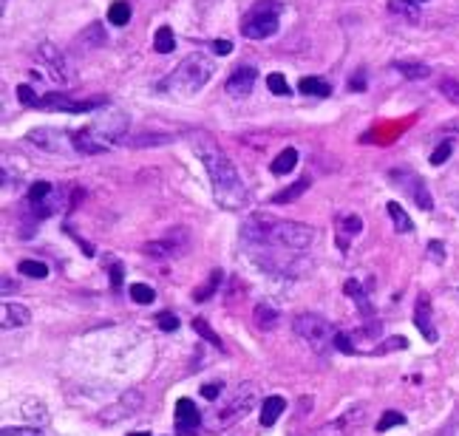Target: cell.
Instances as JSON below:
<instances>
[{
	"mask_svg": "<svg viewBox=\"0 0 459 436\" xmlns=\"http://www.w3.org/2000/svg\"><path fill=\"white\" fill-rule=\"evenodd\" d=\"M188 142L193 145V153L207 167V176H210L216 201L224 210H241L244 204H247V187H244L235 165L230 162V156L201 131H188Z\"/></svg>",
	"mask_w": 459,
	"mask_h": 436,
	"instance_id": "1",
	"label": "cell"
},
{
	"mask_svg": "<svg viewBox=\"0 0 459 436\" xmlns=\"http://www.w3.org/2000/svg\"><path fill=\"white\" fill-rule=\"evenodd\" d=\"M255 402H258V385H253V383H244V385H238L230 397H224L222 402H213L210 405V411H207V428L210 430H227V428H233L235 422H241L244 417H247L253 408H255Z\"/></svg>",
	"mask_w": 459,
	"mask_h": 436,
	"instance_id": "2",
	"label": "cell"
},
{
	"mask_svg": "<svg viewBox=\"0 0 459 436\" xmlns=\"http://www.w3.org/2000/svg\"><path fill=\"white\" fill-rule=\"evenodd\" d=\"M213 71H216V60L196 51L179 62V69L168 77V88L176 93H199L210 82Z\"/></svg>",
	"mask_w": 459,
	"mask_h": 436,
	"instance_id": "3",
	"label": "cell"
},
{
	"mask_svg": "<svg viewBox=\"0 0 459 436\" xmlns=\"http://www.w3.org/2000/svg\"><path fill=\"white\" fill-rule=\"evenodd\" d=\"M281 26V6L275 0H264V3H255L241 20V35L250 40H267L272 37Z\"/></svg>",
	"mask_w": 459,
	"mask_h": 436,
	"instance_id": "4",
	"label": "cell"
},
{
	"mask_svg": "<svg viewBox=\"0 0 459 436\" xmlns=\"http://www.w3.org/2000/svg\"><path fill=\"white\" fill-rule=\"evenodd\" d=\"M295 334L306 343L309 349H315L318 354H329L334 349V331L321 315H315V311H303V315L295 318Z\"/></svg>",
	"mask_w": 459,
	"mask_h": 436,
	"instance_id": "5",
	"label": "cell"
},
{
	"mask_svg": "<svg viewBox=\"0 0 459 436\" xmlns=\"http://www.w3.org/2000/svg\"><path fill=\"white\" fill-rule=\"evenodd\" d=\"M315 238H318V230L309 227V224H298V221H272L269 235H267V244L292 249V253H303V249H309V246L315 244Z\"/></svg>",
	"mask_w": 459,
	"mask_h": 436,
	"instance_id": "6",
	"label": "cell"
},
{
	"mask_svg": "<svg viewBox=\"0 0 459 436\" xmlns=\"http://www.w3.org/2000/svg\"><path fill=\"white\" fill-rule=\"evenodd\" d=\"M190 249V233L188 230H173L156 241H147L142 246V253L150 255V258H159V261H170V258H179V255H185Z\"/></svg>",
	"mask_w": 459,
	"mask_h": 436,
	"instance_id": "7",
	"label": "cell"
},
{
	"mask_svg": "<svg viewBox=\"0 0 459 436\" xmlns=\"http://www.w3.org/2000/svg\"><path fill=\"white\" fill-rule=\"evenodd\" d=\"M37 54H40L43 66L48 69V74H51L54 82H60V85H71V82L77 80V74H74V69H71V62H69L63 54H60V48H54L51 43H43V46L37 48Z\"/></svg>",
	"mask_w": 459,
	"mask_h": 436,
	"instance_id": "8",
	"label": "cell"
},
{
	"mask_svg": "<svg viewBox=\"0 0 459 436\" xmlns=\"http://www.w3.org/2000/svg\"><path fill=\"white\" fill-rule=\"evenodd\" d=\"M391 181L400 187V190H406V193L414 199V204H417L420 210H431V207H434L431 193H428L425 181H422L417 173H411V170H391Z\"/></svg>",
	"mask_w": 459,
	"mask_h": 436,
	"instance_id": "9",
	"label": "cell"
},
{
	"mask_svg": "<svg viewBox=\"0 0 459 436\" xmlns=\"http://www.w3.org/2000/svg\"><path fill=\"white\" fill-rule=\"evenodd\" d=\"M26 142H32V145H37L40 150H48V153H69V150H74L71 134L57 131V128H37V131H28V134H26Z\"/></svg>",
	"mask_w": 459,
	"mask_h": 436,
	"instance_id": "10",
	"label": "cell"
},
{
	"mask_svg": "<svg viewBox=\"0 0 459 436\" xmlns=\"http://www.w3.org/2000/svg\"><path fill=\"white\" fill-rule=\"evenodd\" d=\"M91 128H94L108 145H116V142H122V134L128 131V116L119 108H108V113H102L97 122H91Z\"/></svg>",
	"mask_w": 459,
	"mask_h": 436,
	"instance_id": "11",
	"label": "cell"
},
{
	"mask_svg": "<svg viewBox=\"0 0 459 436\" xmlns=\"http://www.w3.org/2000/svg\"><path fill=\"white\" fill-rule=\"evenodd\" d=\"M100 105H102V100H82V102H77V100L63 97V93H46V97L37 100L35 108H40V111H63V113H88V111H94Z\"/></svg>",
	"mask_w": 459,
	"mask_h": 436,
	"instance_id": "12",
	"label": "cell"
},
{
	"mask_svg": "<svg viewBox=\"0 0 459 436\" xmlns=\"http://www.w3.org/2000/svg\"><path fill=\"white\" fill-rule=\"evenodd\" d=\"M201 428V414L193 399H179L176 402V433L179 436H196Z\"/></svg>",
	"mask_w": 459,
	"mask_h": 436,
	"instance_id": "13",
	"label": "cell"
},
{
	"mask_svg": "<svg viewBox=\"0 0 459 436\" xmlns=\"http://www.w3.org/2000/svg\"><path fill=\"white\" fill-rule=\"evenodd\" d=\"M255 82H258V71L253 66H241V69H235L227 77L224 88H227V93H230L233 100H244V97H250V93H253Z\"/></svg>",
	"mask_w": 459,
	"mask_h": 436,
	"instance_id": "14",
	"label": "cell"
},
{
	"mask_svg": "<svg viewBox=\"0 0 459 436\" xmlns=\"http://www.w3.org/2000/svg\"><path fill=\"white\" fill-rule=\"evenodd\" d=\"M272 221H275V218L267 215V212H253L250 218H244L241 238L247 241V244H267V235H269Z\"/></svg>",
	"mask_w": 459,
	"mask_h": 436,
	"instance_id": "15",
	"label": "cell"
},
{
	"mask_svg": "<svg viewBox=\"0 0 459 436\" xmlns=\"http://www.w3.org/2000/svg\"><path fill=\"white\" fill-rule=\"evenodd\" d=\"M71 142H74V150L77 153H85V156H97V153H108L114 145H108L94 128H82V131H77V134H71Z\"/></svg>",
	"mask_w": 459,
	"mask_h": 436,
	"instance_id": "16",
	"label": "cell"
},
{
	"mask_svg": "<svg viewBox=\"0 0 459 436\" xmlns=\"http://www.w3.org/2000/svg\"><path fill=\"white\" fill-rule=\"evenodd\" d=\"M414 323H417V329L422 331V337H425L428 343H437V340H440L437 326H434V318H431V300H428V295H420V298H417Z\"/></svg>",
	"mask_w": 459,
	"mask_h": 436,
	"instance_id": "17",
	"label": "cell"
},
{
	"mask_svg": "<svg viewBox=\"0 0 459 436\" xmlns=\"http://www.w3.org/2000/svg\"><path fill=\"white\" fill-rule=\"evenodd\" d=\"M334 224H338V246L346 253L349 241L363 233V218L357 212H346V215H338V221H334Z\"/></svg>",
	"mask_w": 459,
	"mask_h": 436,
	"instance_id": "18",
	"label": "cell"
},
{
	"mask_svg": "<svg viewBox=\"0 0 459 436\" xmlns=\"http://www.w3.org/2000/svg\"><path fill=\"white\" fill-rule=\"evenodd\" d=\"M28 320H32V311H28V306H23V303L6 300L3 309H0V323H3V329H20Z\"/></svg>",
	"mask_w": 459,
	"mask_h": 436,
	"instance_id": "19",
	"label": "cell"
},
{
	"mask_svg": "<svg viewBox=\"0 0 459 436\" xmlns=\"http://www.w3.org/2000/svg\"><path fill=\"white\" fill-rule=\"evenodd\" d=\"M284 411H287V399H284V397H278V394L267 397V399H264V408H261V425H264V428H272Z\"/></svg>",
	"mask_w": 459,
	"mask_h": 436,
	"instance_id": "20",
	"label": "cell"
},
{
	"mask_svg": "<svg viewBox=\"0 0 459 436\" xmlns=\"http://www.w3.org/2000/svg\"><path fill=\"white\" fill-rule=\"evenodd\" d=\"M343 292L360 306V315H366V318H369L372 315V303H369V287H360V280H346V284H343Z\"/></svg>",
	"mask_w": 459,
	"mask_h": 436,
	"instance_id": "21",
	"label": "cell"
},
{
	"mask_svg": "<svg viewBox=\"0 0 459 436\" xmlns=\"http://www.w3.org/2000/svg\"><path fill=\"white\" fill-rule=\"evenodd\" d=\"M298 91L300 93H306V97H329L332 93V82L329 80H323V77H303L300 82H298Z\"/></svg>",
	"mask_w": 459,
	"mask_h": 436,
	"instance_id": "22",
	"label": "cell"
},
{
	"mask_svg": "<svg viewBox=\"0 0 459 436\" xmlns=\"http://www.w3.org/2000/svg\"><path fill=\"white\" fill-rule=\"evenodd\" d=\"M253 320L261 331H272L275 326H278V309H272L269 303H258L253 309Z\"/></svg>",
	"mask_w": 459,
	"mask_h": 436,
	"instance_id": "23",
	"label": "cell"
},
{
	"mask_svg": "<svg viewBox=\"0 0 459 436\" xmlns=\"http://www.w3.org/2000/svg\"><path fill=\"white\" fill-rule=\"evenodd\" d=\"M394 71H400L406 80H425L428 74H431V69H428L425 62H414V60H397Z\"/></svg>",
	"mask_w": 459,
	"mask_h": 436,
	"instance_id": "24",
	"label": "cell"
},
{
	"mask_svg": "<svg viewBox=\"0 0 459 436\" xmlns=\"http://www.w3.org/2000/svg\"><path fill=\"white\" fill-rule=\"evenodd\" d=\"M388 12L417 23L420 20V0H388Z\"/></svg>",
	"mask_w": 459,
	"mask_h": 436,
	"instance_id": "25",
	"label": "cell"
},
{
	"mask_svg": "<svg viewBox=\"0 0 459 436\" xmlns=\"http://www.w3.org/2000/svg\"><path fill=\"white\" fill-rule=\"evenodd\" d=\"M309 179H298L292 187H287V190H278L272 196V204H289V201H295V199H300L306 190H309Z\"/></svg>",
	"mask_w": 459,
	"mask_h": 436,
	"instance_id": "26",
	"label": "cell"
},
{
	"mask_svg": "<svg viewBox=\"0 0 459 436\" xmlns=\"http://www.w3.org/2000/svg\"><path fill=\"white\" fill-rule=\"evenodd\" d=\"M295 165H298V150H295V147H287V150H281L278 156H275V162H272L269 170H272L275 176H284V173H292Z\"/></svg>",
	"mask_w": 459,
	"mask_h": 436,
	"instance_id": "27",
	"label": "cell"
},
{
	"mask_svg": "<svg viewBox=\"0 0 459 436\" xmlns=\"http://www.w3.org/2000/svg\"><path fill=\"white\" fill-rule=\"evenodd\" d=\"M386 210H388V215H391V221H394V230H397V233H411V230H414L408 212H406L400 204H397V201H388Z\"/></svg>",
	"mask_w": 459,
	"mask_h": 436,
	"instance_id": "28",
	"label": "cell"
},
{
	"mask_svg": "<svg viewBox=\"0 0 459 436\" xmlns=\"http://www.w3.org/2000/svg\"><path fill=\"white\" fill-rule=\"evenodd\" d=\"M108 23L114 26H128L131 23V3L128 0H114L108 6Z\"/></svg>",
	"mask_w": 459,
	"mask_h": 436,
	"instance_id": "29",
	"label": "cell"
},
{
	"mask_svg": "<svg viewBox=\"0 0 459 436\" xmlns=\"http://www.w3.org/2000/svg\"><path fill=\"white\" fill-rule=\"evenodd\" d=\"M153 48H156V54H170L176 48V37H173L170 26H162L156 31V37H153Z\"/></svg>",
	"mask_w": 459,
	"mask_h": 436,
	"instance_id": "30",
	"label": "cell"
},
{
	"mask_svg": "<svg viewBox=\"0 0 459 436\" xmlns=\"http://www.w3.org/2000/svg\"><path fill=\"white\" fill-rule=\"evenodd\" d=\"M80 43L85 46V48H97V46H102L105 43V31H102V26L100 23H91L82 35H80Z\"/></svg>",
	"mask_w": 459,
	"mask_h": 436,
	"instance_id": "31",
	"label": "cell"
},
{
	"mask_svg": "<svg viewBox=\"0 0 459 436\" xmlns=\"http://www.w3.org/2000/svg\"><path fill=\"white\" fill-rule=\"evenodd\" d=\"M219 287H222V269H213V272H210V278H207V284H204V287L196 292V300L201 303V300L213 298V295L219 292Z\"/></svg>",
	"mask_w": 459,
	"mask_h": 436,
	"instance_id": "32",
	"label": "cell"
},
{
	"mask_svg": "<svg viewBox=\"0 0 459 436\" xmlns=\"http://www.w3.org/2000/svg\"><path fill=\"white\" fill-rule=\"evenodd\" d=\"M193 331H196L199 337H204V340L210 343V346L224 349V346H222V340H219V334H216V331H213V329L207 326V320H201V318H193Z\"/></svg>",
	"mask_w": 459,
	"mask_h": 436,
	"instance_id": "33",
	"label": "cell"
},
{
	"mask_svg": "<svg viewBox=\"0 0 459 436\" xmlns=\"http://www.w3.org/2000/svg\"><path fill=\"white\" fill-rule=\"evenodd\" d=\"M20 275H26V278H46V275H48V266H46L43 261L26 258V261H20Z\"/></svg>",
	"mask_w": 459,
	"mask_h": 436,
	"instance_id": "34",
	"label": "cell"
},
{
	"mask_svg": "<svg viewBox=\"0 0 459 436\" xmlns=\"http://www.w3.org/2000/svg\"><path fill=\"white\" fill-rule=\"evenodd\" d=\"M51 193H54V184H48V181H37V184L28 187V204H40V201L48 199Z\"/></svg>",
	"mask_w": 459,
	"mask_h": 436,
	"instance_id": "35",
	"label": "cell"
},
{
	"mask_svg": "<svg viewBox=\"0 0 459 436\" xmlns=\"http://www.w3.org/2000/svg\"><path fill=\"white\" fill-rule=\"evenodd\" d=\"M131 298H134V303L147 306V303L156 300V292H153V287H147V284H134L131 287Z\"/></svg>",
	"mask_w": 459,
	"mask_h": 436,
	"instance_id": "36",
	"label": "cell"
},
{
	"mask_svg": "<svg viewBox=\"0 0 459 436\" xmlns=\"http://www.w3.org/2000/svg\"><path fill=\"white\" fill-rule=\"evenodd\" d=\"M267 88H269L272 93H278V97H289V85H287L284 74H269V77H267Z\"/></svg>",
	"mask_w": 459,
	"mask_h": 436,
	"instance_id": "37",
	"label": "cell"
},
{
	"mask_svg": "<svg viewBox=\"0 0 459 436\" xmlns=\"http://www.w3.org/2000/svg\"><path fill=\"white\" fill-rule=\"evenodd\" d=\"M440 93H442L448 102L459 105V80H442L440 82Z\"/></svg>",
	"mask_w": 459,
	"mask_h": 436,
	"instance_id": "38",
	"label": "cell"
},
{
	"mask_svg": "<svg viewBox=\"0 0 459 436\" xmlns=\"http://www.w3.org/2000/svg\"><path fill=\"white\" fill-rule=\"evenodd\" d=\"M451 153H453V142H442V145H437V150L431 153V165H434V167L445 165V162L451 159Z\"/></svg>",
	"mask_w": 459,
	"mask_h": 436,
	"instance_id": "39",
	"label": "cell"
},
{
	"mask_svg": "<svg viewBox=\"0 0 459 436\" xmlns=\"http://www.w3.org/2000/svg\"><path fill=\"white\" fill-rule=\"evenodd\" d=\"M403 422H406V417H403L400 411H386V414L380 417V422H377V430H388V428L403 425Z\"/></svg>",
	"mask_w": 459,
	"mask_h": 436,
	"instance_id": "40",
	"label": "cell"
},
{
	"mask_svg": "<svg viewBox=\"0 0 459 436\" xmlns=\"http://www.w3.org/2000/svg\"><path fill=\"white\" fill-rule=\"evenodd\" d=\"M334 349L343 352V354H357L354 343H352V337H349L346 331H338V334H334Z\"/></svg>",
	"mask_w": 459,
	"mask_h": 436,
	"instance_id": "41",
	"label": "cell"
},
{
	"mask_svg": "<svg viewBox=\"0 0 459 436\" xmlns=\"http://www.w3.org/2000/svg\"><path fill=\"white\" fill-rule=\"evenodd\" d=\"M156 323H159L162 331H176V329H179V318L173 315V311H159V315H156Z\"/></svg>",
	"mask_w": 459,
	"mask_h": 436,
	"instance_id": "42",
	"label": "cell"
},
{
	"mask_svg": "<svg viewBox=\"0 0 459 436\" xmlns=\"http://www.w3.org/2000/svg\"><path fill=\"white\" fill-rule=\"evenodd\" d=\"M428 258L434 264H445V244L442 241H428Z\"/></svg>",
	"mask_w": 459,
	"mask_h": 436,
	"instance_id": "43",
	"label": "cell"
},
{
	"mask_svg": "<svg viewBox=\"0 0 459 436\" xmlns=\"http://www.w3.org/2000/svg\"><path fill=\"white\" fill-rule=\"evenodd\" d=\"M17 100H20L23 105H32V108H35L40 97H37V93L32 91V85H17Z\"/></svg>",
	"mask_w": 459,
	"mask_h": 436,
	"instance_id": "44",
	"label": "cell"
},
{
	"mask_svg": "<svg viewBox=\"0 0 459 436\" xmlns=\"http://www.w3.org/2000/svg\"><path fill=\"white\" fill-rule=\"evenodd\" d=\"M125 145H162V142H168V136H136V139H122Z\"/></svg>",
	"mask_w": 459,
	"mask_h": 436,
	"instance_id": "45",
	"label": "cell"
},
{
	"mask_svg": "<svg viewBox=\"0 0 459 436\" xmlns=\"http://www.w3.org/2000/svg\"><path fill=\"white\" fill-rule=\"evenodd\" d=\"M222 391H224L222 383H207V385H201V397H204V399H219Z\"/></svg>",
	"mask_w": 459,
	"mask_h": 436,
	"instance_id": "46",
	"label": "cell"
},
{
	"mask_svg": "<svg viewBox=\"0 0 459 436\" xmlns=\"http://www.w3.org/2000/svg\"><path fill=\"white\" fill-rule=\"evenodd\" d=\"M0 436H40L37 428H3Z\"/></svg>",
	"mask_w": 459,
	"mask_h": 436,
	"instance_id": "47",
	"label": "cell"
},
{
	"mask_svg": "<svg viewBox=\"0 0 459 436\" xmlns=\"http://www.w3.org/2000/svg\"><path fill=\"white\" fill-rule=\"evenodd\" d=\"M108 269H111V287L122 289V266L119 264H108Z\"/></svg>",
	"mask_w": 459,
	"mask_h": 436,
	"instance_id": "48",
	"label": "cell"
},
{
	"mask_svg": "<svg viewBox=\"0 0 459 436\" xmlns=\"http://www.w3.org/2000/svg\"><path fill=\"white\" fill-rule=\"evenodd\" d=\"M349 91H366V74H363V71L352 74V80H349Z\"/></svg>",
	"mask_w": 459,
	"mask_h": 436,
	"instance_id": "49",
	"label": "cell"
},
{
	"mask_svg": "<svg viewBox=\"0 0 459 436\" xmlns=\"http://www.w3.org/2000/svg\"><path fill=\"white\" fill-rule=\"evenodd\" d=\"M406 346H408V343H406L403 337H394V340H388V343H386V346H380L377 352H391V349H406Z\"/></svg>",
	"mask_w": 459,
	"mask_h": 436,
	"instance_id": "50",
	"label": "cell"
},
{
	"mask_svg": "<svg viewBox=\"0 0 459 436\" xmlns=\"http://www.w3.org/2000/svg\"><path fill=\"white\" fill-rule=\"evenodd\" d=\"M213 51L224 57V54H230V51H233V43H230V40H216V43H213Z\"/></svg>",
	"mask_w": 459,
	"mask_h": 436,
	"instance_id": "51",
	"label": "cell"
},
{
	"mask_svg": "<svg viewBox=\"0 0 459 436\" xmlns=\"http://www.w3.org/2000/svg\"><path fill=\"white\" fill-rule=\"evenodd\" d=\"M448 436H459V417H456V422L451 425V433H448Z\"/></svg>",
	"mask_w": 459,
	"mask_h": 436,
	"instance_id": "52",
	"label": "cell"
},
{
	"mask_svg": "<svg viewBox=\"0 0 459 436\" xmlns=\"http://www.w3.org/2000/svg\"><path fill=\"white\" fill-rule=\"evenodd\" d=\"M128 436H150V433H128Z\"/></svg>",
	"mask_w": 459,
	"mask_h": 436,
	"instance_id": "53",
	"label": "cell"
}]
</instances>
